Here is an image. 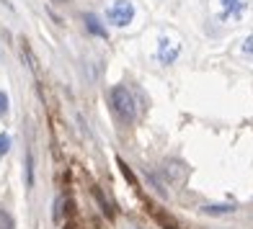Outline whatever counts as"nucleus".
I'll list each match as a JSON object with an SVG mask.
<instances>
[{"label":"nucleus","mask_w":253,"mask_h":229,"mask_svg":"<svg viewBox=\"0 0 253 229\" xmlns=\"http://www.w3.org/2000/svg\"><path fill=\"white\" fill-rule=\"evenodd\" d=\"M109 106L122 124H134L137 121V100L132 90L126 85H114L109 90Z\"/></svg>","instance_id":"1"},{"label":"nucleus","mask_w":253,"mask_h":229,"mask_svg":"<svg viewBox=\"0 0 253 229\" xmlns=\"http://www.w3.org/2000/svg\"><path fill=\"white\" fill-rule=\"evenodd\" d=\"M137 16V8L132 0H111L106 8V24L114 29H126L132 26V21Z\"/></svg>","instance_id":"2"},{"label":"nucleus","mask_w":253,"mask_h":229,"mask_svg":"<svg viewBox=\"0 0 253 229\" xmlns=\"http://www.w3.org/2000/svg\"><path fill=\"white\" fill-rule=\"evenodd\" d=\"M248 16V0H217V18L222 24H240Z\"/></svg>","instance_id":"3"},{"label":"nucleus","mask_w":253,"mask_h":229,"mask_svg":"<svg viewBox=\"0 0 253 229\" xmlns=\"http://www.w3.org/2000/svg\"><path fill=\"white\" fill-rule=\"evenodd\" d=\"M183 47H181V41H173V39H168V36H160L158 39V49H155V60L160 65H176L178 62V57H181Z\"/></svg>","instance_id":"4"},{"label":"nucleus","mask_w":253,"mask_h":229,"mask_svg":"<svg viewBox=\"0 0 253 229\" xmlns=\"http://www.w3.org/2000/svg\"><path fill=\"white\" fill-rule=\"evenodd\" d=\"M163 175L170 186H181L183 180L189 178V167L181 163V160H166L163 163Z\"/></svg>","instance_id":"5"},{"label":"nucleus","mask_w":253,"mask_h":229,"mask_svg":"<svg viewBox=\"0 0 253 229\" xmlns=\"http://www.w3.org/2000/svg\"><path fill=\"white\" fill-rule=\"evenodd\" d=\"M85 29L93 33V36H98V39H109V31H106V26L98 21V16H93V13H88L85 16Z\"/></svg>","instance_id":"6"},{"label":"nucleus","mask_w":253,"mask_h":229,"mask_svg":"<svg viewBox=\"0 0 253 229\" xmlns=\"http://www.w3.org/2000/svg\"><path fill=\"white\" fill-rule=\"evenodd\" d=\"M202 211H204V214H210V216H220V214L235 211V206H233V203H212V206H204Z\"/></svg>","instance_id":"7"},{"label":"nucleus","mask_w":253,"mask_h":229,"mask_svg":"<svg viewBox=\"0 0 253 229\" xmlns=\"http://www.w3.org/2000/svg\"><path fill=\"white\" fill-rule=\"evenodd\" d=\"M0 229H16L13 214H10L8 209H3V206H0Z\"/></svg>","instance_id":"8"},{"label":"nucleus","mask_w":253,"mask_h":229,"mask_svg":"<svg viewBox=\"0 0 253 229\" xmlns=\"http://www.w3.org/2000/svg\"><path fill=\"white\" fill-rule=\"evenodd\" d=\"M10 144H13V139H10L8 131H0V157H5L10 152Z\"/></svg>","instance_id":"9"},{"label":"nucleus","mask_w":253,"mask_h":229,"mask_svg":"<svg viewBox=\"0 0 253 229\" xmlns=\"http://www.w3.org/2000/svg\"><path fill=\"white\" fill-rule=\"evenodd\" d=\"M26 186H34V155L26 152Z\"/></svg>","instance_id":"10"},{"label":"nucleus","mask_w":253,"mask_h":229,"mask_svg":"<svg viewBox=\"0 0 253 229\" xmlns=\"http://www.w3.org/2000/svg\"><path fill=\"white\" fill-rule=\"evenodd\" d=\"M62 206H65V198L57 196V201H54V214H52L54 224H62Z\"/></svg>","instance_id":"11"},{"label":"nucleus","mask_w":253,"mask_h":229,"mask_svg":"<svg viewBox=\"0 0 253 229\" xmlns=\"http://www.w3.org/2000/svg\"><path fill=\"white\" fill-rule=\"evenodd\" d=\"M8 111H10V98H8L5 90H0V119L8 116Z\"/></svg>","instance_id":"12"},{"label":"nucleus","mask_w":253,"mask_h":229,"mask_svg":"<svg viewBox=\"0 0 253 229\" xmlns=\"http://www.w3.org/2000/svg\"><path fill=\"white\" fill-rule=\"evenodd\" d=\"M243 57H246V60H251V62H253V33H251V36H246V39H243Z\"/></svg>","instance_id":"13"},{"label":"nucleus","mask_w":253,"mask_h":229,"mask_svg":"<svg viewBox=\"0 0 253 229\" xmlns=\"http://www.w3.org/2000/svg\"><path fill=\"white\" fill-rule=\"evenodd\" d=\"M117 163H119V167H122V175H124V178H126V180H129V183H132V186H134V183H137V180H134V175H132V170H129V165H126V163H124V160H122V157L117 160Z\"/></svg>","instance_id":"14"},{"label":"nucleus","mask_w":253,"mask_h":229,"mask_svg":"<svg viewBox=\"0 0 253 229\" xmlns=\"http://www.w3.org/2000/svg\"><path fill=\"white\" fill-rule=\"evenodd\" d=\"M52 3H67V0H52Z\"/></svg>","instance_id":"15"},{"label":"nucleus","mask_w":253,"mask_h":229,"mask_svg":"<svg viewBox=\"0 0 253 229\" xmlns=\"http://www.w3.org/2000/svg\"><path fill=\"white\" fill-rule=\"evenodd\" d=\"M65 229H75V227H73V224H65Z\"/></svg>","instance_id":"16"}]
</instances>
